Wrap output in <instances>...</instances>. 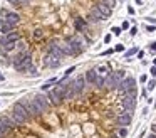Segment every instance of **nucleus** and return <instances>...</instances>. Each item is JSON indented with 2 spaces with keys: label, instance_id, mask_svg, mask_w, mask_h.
<instances>
[{
  "label": "nucleus",
  "instance_id": "1",
  "mask_svg": "<svg viewBox=\"0 0 156 138\" xmlns=\"http://www.w3.org/2000/svg\"><path fill=\"white\" fill-rule=\"evenodd\" d=\"M14 68L24 72V71H30L32 69V57L29 52H20L17 57L14 59Z\"/></svg>",
  "mask_w": 156,
  "mask_h": 138
},
{
  "label": "nucleus",
  "instance_id": "2",
  "mask_svg": "<svg viewBox=\"0 0 156 138\" xmlns=\"http://www.w3.org/2000/svg\"><path fill=\"white\" fill-rule=\"evenodd\" d=\"M32 103H34L35 109L40 113V116H42L44 113H47V111H49V108H51L47 96H44V94H35L34 98H32Z\"/></svg>",
  "mask_w": 156,
  "mask_h": 138
},
{
  "label": "nucleus",
  "instance_id": "3",
  "mask_svg": "<svg viewBox=\"0 0 156 138\" xmlns=\"http://www.w3.org/2000/svg\"><path fill=\"white\" fill-rule=\"evenodd\" d=\"M121 103H122L124 109H126L128 113H133V109H134V106H136V89H133V91H129L128 94H124Z\"/></svg>",
  "mask_w": 156,
  "mask_h": 138
},
{
  "label": "nucleus",
  "instance_id": "4",
  "mask_svg": "<svg viewBox=\"0 0 156 138\" xmlns=\"http://www.w3.org/2000/svg\"><path fill=\"white\" fill-rule=\"evenodd\" d=\"M133 89H136V81L133 78H124L121 83H119V86H118V91L122 93V94H128Z\"/></svg>",
  "mask_w": 156,
  "mask_h": 138
},
{
  "label": "nucleus",
  "instance_id": "5",
  "mask_svg": "<svg viewBox=\"0 0 156 138\" xmlns=\"http://www.w3.org/2000/svg\"><path fill=\"white\" fill-rule=\"evenodd\" d=\"M18 103L22 104L25 109H27V113L30 115V118H40V113L35 109L34 103H32V100H27V98H22V100H18Z\"/></svg>",
  "mask_w": 156,
  "mask_h": 138
},
{
  "label": "nucleus",
  "instance_id": "6",
  "mask_svg": "<svg viewBox=\"0 0 156 138\" xmlns=\"http://www.w3.org/2000/svg\"><path fill=\"white\" fill-rule=\"evenodd\" d=\"M67 44L70 46V51H72V56H77L79 52L82 51V42H81V39L77 37V35H72V37H69L67 39Z\"/></svg>",
  "mask_w": 156,
  "mask_h": 138
},
{
  "label": "nucleus",
  "instance_id": "7",
  "mask_svg": "<svg viewBox=\"0 0 156 138\" xmlns=\"http://www.w3.org/2000/svg\"><path fill=\"white\" fill-rule=\"evenodd\" d=\"M20 32H10V34H7V35H3L2 39H0V46L3 47V46H7V44H15V42H18L20 40Z\"/></svg>",
  "mask_w": 156,
  "mask_h": 138
},
{
  "label": "nucleus",
  "instance_id": "8",
  "mask_svg": "<svg viewBox=\"0 0 156 138\" xmlns=\"http://www.w3.org/2000/svg\"><path fill=\"white\" fill-rule=\"evenodd\" d=\"M69 86L74 89L76 94H79V93H82V89H84V86H86V79H84V78H77V79H74V81L70 83Z\"/></svg>",
  "mask_w": 156,
  "mask_h": 138
},
{
  "label": "nucleus",
  "instance_id": "9",
  "mask_svg": "<svg viewBox=\"0 0 156 138\" xmlns=\"http://www.w3.org/2000/svg\"><path fill=\"white\" fill-rule=\"evenodd\" d=\"M47 51H49V54H52V56H55V57H62L64 54H62V51L59 49V46H57V42L55 40H52V42H49L47 44Z\"/></svg>",
  "mask_w": 156,
  "mask_h": 138
},
{
  "label": "nucleus",
  "instance_id": "10",
  "mask_svg": "<svg viewBox=\"0 0 156 138\" xmlns=\"http://www.w3.org/2000/svg\"><path fill=\"white\" fill-rule=\"evenodd\" d=\"M131 115H133V113H128V111H126V113H121V115H118V118H116L118 125L126 128V126L131 123Z\"/></svg>",
  "mask_w": 156,
  "mask_h": 138
},
{
  "label": "nucleus",
  "instance_id": "11",
  "mask_svg": "<svg viewBox=\"0 0 156 138\" xmlns=\"http://www.w3.org/2000/svg\"><path fill=\"white\" fill-rule=\"evenodd\" d=\"M0 123L7 128V130H10V131H14V130H17V125L14 123V120L10 118V116H0Z\"/></svg>",
  "mask_w": 156,
  "mask_h": 138
},
{
  "label": "nucleus",
  "instance_id": "12",
  "mask_svg": "<svg viewBox=\"0 0 156 138\" xmlns=\"http://www.w3.org/2000/svg\"><path fill=\"white\" fill-rule=\"evenodd\" d=\"M2 20H7L9 24H12V25H17L18 20H20V15H18L17 12H7V15L2 19Z\"/></svg>",
  "mask_w": 156,
  "mask_h": 138
},
{
  "label": "nucleus",
  "instance_id": "13",
  "mask_svg": "<svg viewBox=\"0 0 156 138\" xmlns=\"http://www.w3.org/2000/svg\"><path fill=\"white\" fill-rule=\"evenodd\" d=\"M104 86L107 88V89H118V86H119V83L114 79V76H113V72L106 78V81H104Z\"/></svg>",
  "mask_w": 156,
  "mask_h": 138
},
{
  "label": "nucleus",
  "instance_id": "14",
  "mask_svg": "<svg viewBox=\"0 0 156 138\" xmlns=\"http://www.w3.org/2000/svg\"><path fill=\"white\" fill-rule=\"evenodd\" d=\"M14 27H15V25H12V24H9L7 20H2V22H0V31H2V34H3V35L10 34V32L14 31Z\"/></svg>",
  "mask_w": 156,
  "mask_h": 138
},
{
  "label": "nucleus",
  "instance_id": "15",
  "mask_svg": "<svg viewBox=\"0 0 156 138\" xmlns=\"http://www.w3.org/2000/svg\"><path fill=\"white\" fill-rule=\"evenodd\" d=\"M96 9H97V10H99V12L103 14L104 17H109V15H111V9H109V7H107L106 3H104L103 0H101V2L97 3V5H96Z\"/></svg>",
  "mask_w": 156,
  "mask_h": 138
},
{
  "label": "nucleus",
  "instance_id": "16",
  "mask_svg": "<svg viewBox=\"0 0 156 138\" xmlns=\"http://www.w3.org/2000/svg\"><path fill=\"white\" fill-rule=\"evenodd\" d=\"M94 71H96V76H99V78H104V79H106V78H107V76L111 74V72H109V68H107L106 64L99 66V68L94 69Z\"/></svg>",
  "mask_w": 156,
  "mask_h": 138
},
{
  "label": "nucleus",
  "instance_id": "17",
  "mask_svg": "<svg viewBox=\"0 0 156 138\" xmlns=\"http://www.w3.org/2000/svg\"><path fill=\"white\" fill-rule=\"evenodd\" d=\"M89 19H91V20H103V19H106V17H104L96 7H92V9H91V15H89Z\"/></svg>",
  "mask_w": 156,
  "mask_h": 138
},
{
  "label": "nucleus",
  "instance_id": "18",
  "mask_svg": "<svg viewBox=\"0 0 156 138\" xmlns=\"http://www.w3.org/2000/svg\"><path fill=\"white\" fill-rule=\"evenodd\" d=\"M74 27H76V31H79V32H82L84 29H86V20L81 17H77L74 20Z\"/></svg>",
  "mask_w": 156,
  "mask_h": 138
},
{
  "label": "nucleus",
  "instance_id": "19",
  "mask_svg": "<svg viewBox=\"0 0 156 138\" xmlns=\"http://www.w3.org/2000/svg\"><path fill=\"white\" fill-rule=\"evenodd\" d=\"M96 78H97V76H96V71L91 69V71L86 72V78H84V79H86V83H89V84H94V83H96Z\"/></svg>",
  "mask_w": 156,
  "mask_h": 138
},
{
  "label": "nucleus",
  "instance_id": "20",
  "mask_svg": "<svg viewBox=\"0 0 156 138\" xmlns=\"http://www.w3.org/2000/svg\"><path fill=\"white\" fill-rule=\"evenodd\" d=\"M47 66H51V68H59V64H61V61H59V57H55V56H52V54H49L47 56Z\"/></svg>",
  "mask_w": 156,
  "mask_h": 138
},
{
  "label": "nucleus",
  "instance_id": "21",
  "mask_svg": "<svg viewBox=\"0 0 156 138\" xmlns=\"http://www.w3.org/2000/svg\"><path fill=\"white\" fill-rule=\"evenodd\" d=\"M114 137H118V138H126V137H128V128L119 126V128L116 130V135H114Z\"/></svg>",
  "mask_w": 156,
  "mask_h": 138
},
{
  "label": "nucleus",
  "instance_id": "22",
  "mask_svg": "<svg viewBox=\"0 0 156 138\" xmlns=\"http://www.w3.org/2000/svg\"><path fill=\"white\" fill-rule=\"evenodd\" d=\"M113 76H114V79H116L118 83H121L122 79H124V71H122V69H118V71L113 72Z\"/></svg>",
  "mask_w": 156,
  "mask_h": 138
},
{
  "label": "nucleus",
  "instance_id": "23",
  "mask_svg": "<svg viewBox=\"0 0 156 138\" xmlns=\"http://www.w3.org/2000/svg\"><path fill=\"white\" fill-rule=\"evenodd\" d=\"M10 133H12V131H10V130H7V128H5V126H3V125L0 123V138H5V137H9Z\"/></svg>",
  "mask_w": 156,
  "mask_h": 138
},
{
  "label": "nucleus",
  "instance_id": "24",
  "mask_svg": "<svg viewBox=\"0 0 156 138\" xmlns=\"http://www.w3.org/2000/svg\"><path fill=\"white\" fill-rule=\"evenodd\" d=\"M7 2H9L12 7H15V9H18V7L22 5V2H20V0H7Z\"/></svg>",
  "mask_w": 156,
  "mask_h": 138
},
{
  "label": "nucleus",
  "instance_id": "25",
  "mask_svg": "<svg viewBox=\"0 0 156 138\" xmlns=\"http://www.w3.org/2000/svg\"><path fill=\"white\" fill-rule=\"evenodd\" d=\"M104 81H106L104 78H99V76H97V78H96V83H94V84H96V86H99V88H103V86H104Z\"/></svg>",
  "mask_w": 156,
  "mask_h": 138
},
{
  "label": "nucleus",
  "instance_id": "26",
  "mask_svg": "<svg viewBox=\"0 0 156 138\" xmlns=\"http://www.w3.org/2000/svg\"><path fill=\"white\" fill-rule=\"evenodd\" d=\"M42 37H44V32H42L40 29H37V31L34 32V39H37V40H39V39H42Z\"/></svg>",
  "mask_w": 156,
  "mask_h": 138
},
{
  "label": "nucleus",
  "instance_id": "27",
  "mask_svg": "<svg viewBox=\"0 0 156 138\" xmlns=\"http://www.w3.org/2000/svg\"><path fill=\"white\" fill-rule=\"evenodd\" d=\"M103 2L107 5V7H109V9H111V10H113V7L116 5V0H103Z\"/></svg>",
  "mask_w": 156,
  "mask_h": 138
},
{
  "label": "nucleus",
  "instance_id": "28",
  "mask_svg": "<svg viewBox=\"0 0 156 138\" xmlns=\"http://www.w3.org/2000/svg\"><path fill=\"white\" fill-rule=\"evenodd\" d=\"M138 52V47H133V49H129V51H126V57H131L133 54H136Z\"/></svg>",
  "mask_w": 156,
  "mask_h": 138
},
{
  "label": "nucleus",
  "instance_id": "29",
  "mask_svg": "<svg viewBox=\"0 0 156 138\" xmlns=\"http://www.w3.org/2000/svg\"><path fill=\"white\" fill-rule=\"evenodd\" d=\"M155 86H156V81H155V79H151V81L148 83V91H153Z\"/></svg>",
  "mask_w": 156,
  "mask_h": 138
},
{
  "label": "nucleus",
  "instance_id": "30",
  "mask_svg": "<svg viewBox=\"0 0 156 138\" xmlns=\"http://www.w3.org/2000/svg\"><path fill=\"white\" fill-rule=\"evenodd\" d=\"M51 86H52V83H49V81H47V83L42 86V91H49V89H51Z\"/></svg>",
  "mask_w": 156,
  "mask_h": 138
},
{
  "label": "nucleus",
  "instance_id": "31",
  "mask_svg": "<svg viewBox=\"0 0 156 138\" xmlns=\"http://www.w3.org/2000/svg\"><path fill=\"white\" fill-rule=\"evenodd\" d=\"M113 34L119 35V34H121V27H113Z\"/></svg>",
  "mask_w": 156,
  "mask_h": 138
},
{
  "label": "nucleus",
  "instance_id": "32",
  "mask_svg": "<svg viewBox=\"0 0 156 138\" xmlns=\"http://www.w3.org/2000/svg\"><path fill=\"white\" fill-rule=\"evenodd\" d=\"M74 71H76V68H69L67 71H66V78H67V76H70V74H72Z\"/></svg>",
  "mask_w": 156,
  "mask_h": 138
},
{
  "label": "nucleus",
  "instance_id": "33",
  "mask_svg": "<svg viewBox=\"0 0 156 138\" xmlns=\"http://www.w3.org/2000/svg\"><path fill=\"white\" fill-rule=\"evenodd\" d=\"M114 51H118V52L124 51V46H121V44H118V46H116V49H114Z\"/></svg>",
  "mask_w": 156,
  "mask_h": 138
},
{
  "label": "nucleus",
  "instance_id": "34",
  "mask_svg": "<svg viewBox=\"0 0 156 138\" xmlns=\"http://www.w3.org/2000/svg\"><path fill=\"white\" fill-rule=\"evenodd\" d=\"M7 12H9L7 9H2V10H0V15H2V19H3L5 15H7Z\"/></svg>",
  "mask_w": 156,
  "mask_h": 138
},
{
  "label": "nucleus",
  "instance_id": "35",
  "mask_svg": "<svg viewBox=\"0 0 156 138\" xmlns=\"http://www.w3.org/2000/svg\"><path fill=\"white\" fill-rule=\"evenodd\" d=\"M146 31H148V32H153V31H155V25H148Z\"/></svg>",
  "mask_w": 156,
  "mask_h": 138
},
{
  "label": "nucleus",
  "instance_id": "36",
  "mask_svg": "<svg viewBox=\"0 0 156 138\" xmlns=\"http://www.w3.org/2000/svg\"><path fill=\"white\" fill-rule=\"evenodd\" d=\"M146 79H148V78H146V74H143V76L139 78V81H141V83H146Z\"/></svg>",
  "mask_w": 156,
  "mask_h": 138
},
{
  "label": "nucleus",
  "instance_id": "37",
  "mask_svg": "<svg viewBox=\"0 0 156 138\" xmlns=\"http://www.w3.org/2000/svg\"><path fill=\"white\" fill-rule=\"evenodd\" d=\"M151 133H155V135H156V123H155V125H151Z\"/></svg>",
  "mask_w": 156,
  "mask_h": 138
},
{
  "label": "nucleus",
  "instance_id": "38",
  "mask_svg": "<svg viewBox=\"0 0 156 138\" xmlns=\"http://www.w3.org/2000/svg\"><path fill=\"white\" fill-rule=\"evenodd\" d=\"M136 32H138V29H136V27H131V35H134Z\"/></svg>",
  "mask_w": 156,
  "mask_h": 138
},
{
  "label": "nucleus",
  "instance_id": "39",
  "mask_svg": "<svg viewBox=\"0 0 156 138\" xmlns=\"http://www.w3.org/2000/svg\"><path fill=\"white\" fill-rule=\"evenodd\" d=\"M128 12H129V14L133 15V14H134V9H133V7H128Z\"/></svg>",
  "mask_w": 156,
  "mask_h": 138
},
{
  "label": "nucleus",
  "instance_id": "40",
  "mask_svg": "<svg viewBox=\"0 0 156 138\" xmlns=\"http://www.w3.org/2000/svg\"><path fill=\"white\" fill-rule=\"evenodd\" d=\"M128 27H129V24H128V22H122V27H121V29H128Z\"/></svg>",
  "mask_w": 156,
  "mask_h": 138
},
{
  "label": "nucleus",
  "instance_id": "41",
  "mask_svg": "<svg viewBox=\"0 0 156 138\" xmlns=\"http://www.w3.org/2000/svg\"><path fill=\"white\" fill-rule=\"evenodd\" d=\"M151 76H156V68H151Z\"/></svg>",
  "mask_w": 156,
  "mask_h": 138
},
{
  "label": "nucleus",
  "instance_id": "42",
  "mask_svg": "<svg viewBox=\"0 0 156 138\" xmlns=\"http://www.w3.org/2000/svg\"><path fill=\"white\" fill-rule=\"evenodd\" d=\"M148 20H149L151 24H156V19H151V17H149V19H148Z\"/></svg>",
  "mask_w": 156,
  "mask_h": 138
},
{
  "label": "nucleus",
  "instance_id": "43",
  "mask_svg": "<svg viewBox=\"0 0 156 138\" xmlns=\"http://www.w3.org/2000/svg\"><path fill=\"white\" fill-rule=\"evenodd\" d=\"M151 49H153V51H156V42H153V44H151Z\"/></svg>",
  "mask_w": 156,
  "mask_h": 138
},
{
  "label": "nucleus",
  "instance_id": "44",
  "mask_svg": "<svg viewBox=\"0 0 156 138\" xmlns=\"http://www.w3.org/2000/svg\"><path fill=\"white\" fill-rule=\"evenodd\" d=\"M148 138H156V135H155V133H149V135H148Z\"/></svg>",
  "mask_w": 156,
  "mask_h": 138
},
{
  "label": "nucleus",
  "instance_id": "45",
  "mask_svg": "<svg viewBox=\"0 0 156 138\" xmlns=\"http://www.w3.org/2000/svg\"><path fill=\"white\" fill-rule=\"evenodd\" d=\"M136 3H138V5H141V3H143V0H136Z\"/></svg>",
  "mask_w": 156,
  "mask_h": 138
},
{
  "label": "nucleus",
  "instance_id": "46",
  "mask_svg": "<svg viewBox=\"0 0 156 138\" xmlns=\"http://www.w3.org/2000/svg\"><path fill=\"white\" fill-rule=\"evenodd\" d=\"M0 81H3V76H2V74H0Z\"/></svg>",
  "mask_w": 156,
  "mask_h": 138
},
{
  "label": "nucleus",
  "instance_id": "47",
  "mask_svg": "<svg viewBox=\"0 0 156 138\" xmlns=\"http://www.w3.org/2000/svg\"><path fill=\"white\" fill-rule=\"evenodd\" d=\"M111 138H118V137H111Z\"/></svg>",
  "mask_w": 156,
  "mask_h": 138
},
{
  "label": "nucleus",
  "instance_id": "48",
  "mask_svg": "<svg viewBox=\"0 0 156 138\" xmlns=\"http://www.w3.org/2000/svg\"><path fill=\"white\" fill-rule=\"evenodd\" d=\"M20 2H25V0H20Z\"/></svg>",
  "mask_w": 156,
  "mask_h": 138
},
{
  "label": "nucleus",
  "instance_id": "49",
  "mask_svg": "<svg viewBox=\"0 0 156 138\" xmlns=\"http://www.w3.org/2000/svg\"><path fill=\"white\" fill-rule=\"evenodd\" d=\"M155 106H156V103H155Z\"/></svg>",
  "mask_w": 156,
  "mask_h": 138
}]
</instances>
